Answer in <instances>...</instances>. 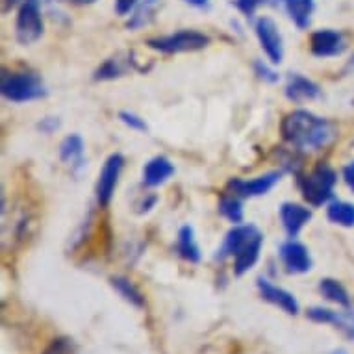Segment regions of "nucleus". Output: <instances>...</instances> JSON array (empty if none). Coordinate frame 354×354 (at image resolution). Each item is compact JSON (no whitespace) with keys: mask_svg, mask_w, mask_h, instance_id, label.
<instances>
[{"mask_svg":"<svg viewBox=\"0 0 354 354\" xmlns=\"http://www.w3.org/2000/svg\"><path fill=\"white\" fill-rule=\"evenodd\" d=\"M59 160L71 169H80L84 165V140L80 136L71 134L59 143Z\"/></svg>","mask_w":354,"mask_h":354,"instance_id":"nucleus-16","label":"nucleus"},{"mask_svg":"<svg viewBox=\"0 0 354 354\" xmlns=\"http://www.w3.org/2000/svg\"><path fill=\"white\" fill-rule=\"evenodd\" d=\"M256 37L260 41L261 50L266 53L273 65L282 64L284 59V39L279 26L271 17H260L256 21Z\"/></svg>","mask_w":354,"mask_h":354,"instance_id":"nucleus-8","label":"nucleus"},{"mask_svg":"<svg viewBox=\"0 0 354 354\" xmlns=\"http://www.w3.org/2000/svg\"><path fill=\"white\" fill-rule=\"evenodd\" d=\"M174 174V165L165 156H154L145 163L143 169V184L149 187L162 186Z\"/></svg>","mask_w":354,"mask_h":354,"instance_id":"nucleus-15","label":"nucleus"},{"mask_svg":"<svg viewBox=\"0 0 354 354\" xmlns=\"http://www.w3.org/2000/svg\"><path fill=\"white\" fill-rule=\"evenodd\" d=\"M310 219H312V212L306 206L297 203H284L280 206V221L290 238H297V234L306 227Z\"/></svg>","mask_w":354,"mask_h":354,"instance_id":"nucleus-13","label":"nucleus"},{"mask_svg":"<svg viewBox=\"0 0 354 354\" xmlns=\"http://www.w3.org/2000/svg\"><path fill=\"white\" fill-rule=\"evenodd\" d=\"M176 250L189 263H198L201 261V249H198L197 239H195V230L189 225H186V227H182L178 230Z\"/></svg>","mask_w":354,"mask_h":354,"instance_id":"nucleus-17","label":"nucleus"},{"mask_svg":"<svg viewBox=\"0 0 354 354\" xmlns=\"http://www.w3.org/2000/svg\"><path fill=\"white\" fill-rule=\"evenodd\" d=\"M219 212L223 217H227L230 223L239 225L243 221V204L239 201V197L230 195V197H223L219 201Z\"/></svg>","mask_w":354,"mask_h":354,"instance_id":"nucleus-23","label":"nucleus"},{"mask_svg":"<svg viewBox=\"0 0 354 354\" xmlns=\"http://www.w3.org/2000/svg\"><path fill=\"white\" fill-rule=\"evenodd\" d=\"M332 325L339 328L348 339H354V302L345 308V312H336L334 314Z\"/></svg>","mask_w":354,"mask_h":354,"instance_id":"nucleus-25","label":"nucleus"},{"mask_svg":"<svg viewBox=\"0 0 354 354\" xmlns=\"http://www.w3.org/2000/svg\"><path fill=\"white\" fill-rule=\"evenodd\" d=\"M128 67H130V64H128V62H122L119 56H117V58H110V59H106L104 64L95 71L93 78L100 82L115 80V78H119V76H122L124 73H127Z\"/></svg>","mask_w":354,"mask_h":354,"instance_id":"nucleus-22","label":"nucleus"},{"mask_svg":"<svg viewBox=\"0 0 354 354\" xmlns=\"http://www.w3.org/2000/svg\"><path fill=\"white\" fill-rule=\"evenodd\" d=\"M138 4V0H115L117 15H128Z\"/></svg>","mask_w":354,"mask_h":354,"instance_id":"nucleus-31","label":"nucleus"},{"mask_svg":"<svg viewBox=\"0 0 354 354\" xmlns=\"http://www.w3.org/2000/svg\"><path fill=\"white\" fill-rule=\"evenodd\" d=\"M343 180L347 184L354 193V162H348L345 167H343Z\"/></svg>","mask_w":354,"mask_h":354,"instance_id":"nucleus-33","label":"nucleus"},{"mask_svg":"<svg viewBox=\"0 0 354 354\" xmlns=\"http://www.w3.org/2000/svg\"><path fill=\"white\" fill-rule=\"evenodd\" d=\"M119 121L128 127L130 130H136V132H147V122L145 119H141L140 115H136L132 111H119Z\"/></svg>","mask_w":354,"mask_h":354,"instance_id":"nucleus-28","label":"nucleus"},{"mask_svg":"<svg viewBox=\"0 0 354 354\" xmlns=\"http://www.w3.org/2000/svg\"><path fill=\"white\" fill-rule=\"evenodd\" d=\"M334 314H336L334 310H328V308L323 306H314L306 312L308 319L314 321V323H321V325H332Z\"/></svg>","mask_w":354,"mask_h":354,"instance_id":"nucleus-26","label":"nucleus"},{"mask_svg":"<svg viewBox=\"0 0 354 354\" xmlns=\"http://www.w3.org/2000/svg\"><path fill=\"white\" fill-rule=\"evenodd\" d=\"M122 167H124V158L119 152H115V154L108 156V160H106L102 169H100L99 180H97V186H95V195H97V203L102 208L108 206L111 203V198H113Z\"/></svg>","mask_w":354,"mask_h":354,"instance_id":"nucleus-7","label":"nucleus"},{"mask_svg":"<svg viewBox=\"0 0 354 354\" xmlns=\"http://www.w3.org/2000/svg\"><path fill=\"white\" fill-rule=\"evenodd\" d=\"M187 4H192V6H197V8H204L208 4V0H186Z\"/></svg>","mask_w":354,"mask_h":354,"instance_id":"nucleus-34","label":"nucleus"},{"mask_svg":"<svg viewBox=\"0 0 354 354\" xmlns=\"http://www.w3.org/2000/svg\"><path fill=\"white\" fill-rule=\"evenodd\" d=\"M310 48H312V54L317 56V58H334V56L343 54V50L347 48V43H345V37H343L342 32L325 28L317 30L312 35Z\"/></svg>","mask_w":354,"mask_h":354,"instance_id":"nucleus-11","label":"nucleus"},{"mask_svg":"<svg viewBox=\"0 0 354 354\" xmlns=\"http://www.w3.org/2000/svg\"><path fill=\"white\" fill-rule=\"evenodd\" d=\"M19 0H2V6H4V12H8L10 8H13L17 4Z\"/></svg>","mask_w":354,"mask_h":354,"instance_id":"nucleus-35","label":"nucleus"},{"mask_svg":"<svg viewBox=\"0 0 354 354\" xmlns=\"http://www.w3.org/2000/svg\"><path fill=\"white\" fill-rule=\"evenodd\" d=\"M158 2H160V0H143L140 4V8H138L134 15H132V19L128 21V28L136 30L149 24V21H151L152 15H154V10H156Z\"/></svg>","mask_w":354,"mask_h":354,"instance_id":"nucleus-24","label":"nucleus"},{"mask_svg":"<svg viewBox=\"0 0 354 354\" xmlns=\"http://www.w3.org/2000/svg\"><path fill=\"white\" fill-rule=\"evenodd\" d=\"M286 97L301 104L304 100H314L321 97V87L315 84L314 80H310L306 76L302 75H291L288 84H286Z\"/></svg>","mask_w":354,"mask_h":354,"instance_id":"nucleus-14","label":"nucleus"},{"mask_svg":"<svg viewBox=\"0 0 354 354\" xmlns=\"http://www.w3.org/2000/svg\"><path fill=\"white\" fill-rule=\"evenodd\" d=\"M58 127V119H54V117H47V119H43V121L39 122V130L41 132H45V134H53Z\"/></svg>","mask_w":354,"mask_h":354,"instance_id":"nucleus-32","label":"nucleus"},{"mask_svg":"<svg viewBox=\"0 0 354 354\" xmlns=\"http://www.w3.org/2000/svg\"><path fill=\"white\" fill-rule=\"evenodd\" d=\"M268 0H236V8H238L239 12L247 15V17H252L254 12L261 4H266Z\"/></svg>","mask_w":354,"mask_h":354,"instance_id":"nucleus-29","label":"nucleus"},{"mask_svg":"<svg viewBox=\"0 0 354 354\" xmlns=\"http://www.w3.org/2000/svg\"><path fill=\"white\" fill-rule=\"evenodd\" d=\"M43 34L39 0H23L15 23V37L21 45H32Z\"/></svg>","mask_w":354,"mask_h":354,"instance_id":"nucleus-6","label":"nucleus"},{"mask_svg":"<svg viewBox=\"0 0 354 354\" xmlns=\"http://www.w3.org/2000/svg\"><path fill=\"white\" fill-rule=\"evenodd\" d=\"M337 182L336 171L328 165H317L301 180L302 197L310 206H323L334 195V186Z\"/></svg>","mask_w":354,"mask_h":354,"instance_id":"nucleus-4","label":"nucleus"},{"mask_svg":"<svg viewBox=\"0 0 354 354\" xmlns=\"http://www.w3.org/2000/svg\"><path fill=\"white\" fill-rule=\"evenodd\" d=\"M0 93L10 102H32L47 97V87L35 73H4L0 82Z\"/></svg>","mask_w":354,"mask_h":354,"instance_id":"nucleus-3","label":"nucleus"},{"mask_svg":"<svg viewBox=\"0 0 354 354\" xmlns=\"http://www.w3.org/2000/svg\"><path fill=\"white\" fill-rule=\"evenodd\" d=\"M282 178V171H271V173L260 174L252 180H243V178H232L228 182V189L232 195L239 198H254L268 195Z\"/></svg>","mask_w":354,"mask_h":354,"instance_id":"nucleus-9","label":"nucleus"},{"mask_svg":"<svg viewBox=\"0 0 354 354\" xmlns=\"http://www.w3.org/2000/svg\"><path fill=\"white\" fill-rule=\"evenodd\" d=\"M254 69H256V75L260 76L261 80L269 82V84H273V82L279 80V75H277L274 71L269 69V67L266 64H261V62H256Z\"/></svg>","mask_w":354,"mask_h":354,"instance_id":"nucleus-30","label":"nucleus"},{"mask_svg":"<svg viewBox=\"0 0 354 354\" xmlns=\"http://www.w3.org/2000/svg\"><path fill=\"white\" fill-rule=\"evenodd\" d=\"M258 286V291H260V297L263 301L271 302L274 306H279L280 310H284L286 314L297 315L301 312V306L290 291H286L284 288H279V286L271 284L268 279H258L256 282Z\"/></svg>","mask_w":354,"mask_h":354,"instance_id":"nucleus-12","label":"nucleus"},{"mask_svg":"<svg viewBox=\"0 0 354 354\" xmlns=\"http://www.w3.org/2000/svg\"><path fill=\"white\" fill-rule=\"evenodd\" d=\"M319 291L321 295L325 297L326 301L336 302L339 306L347 308L351 304V297H348L347 290L343 288L337 280L334 279H323L319 282Z\"/></svg>","mask_w":354,"mask_h":354,"instance_id":"nucleus-21","label":"nucleus"},{"mask_svg":"<svg viewBox=\"0 0 354 354\" xmlns=\"http://www.w3.org/2000/svg\"><path fill=\"white\" fill-rule=\"evenodd\" d=\"M330 354H347V351H343V348H336V351H332Z\"/></svg>","mask_w":354,"mask_h":354,"instance_id":"nucleus-37","label":"nucleus"},{"mask_svg":"<svg viewBox=\"0 0 354 354\" xmlns=\"http://www.w3.org/2000/svg\"><path fill=\"white\" fill-rule=\"evenodd\" d=\"M147 45L152 50H158L162 54H182L203 50L209 45V37L197 30H180L171 35H162V37H152L147 41Z\"/></svg>","mask_w":354,"mask_h":354,"instance_id":"nucleus-5","label":"nucleus"},{"mask_svg":"<svg viewBox=\"0 0 354 354\" xmlns=\"http://www.w3.org/2000/svg\"><path fill=\"white\" fill-rule=\"evenodd\" d=\"M326 217L337 227H354V204L345 203V201H334L326 208Z\"/></svg>","mask_w":354,"mask_h":354,"instance_id":"nucleus-18","label":"nucleus"},{"mask_svg":"<svg viewBox=\"0 0 354 354\" xmlns=\"http://www.w3.org/2000/svg\"><path fill=\"white\" fill-rule=\"evenodd\" d=\"M261 245H263V234L260 232V228L254 225H236L225 236L215 258L217 260L232 258L234 274L241 277L254 268V263L260 258Z\"/></svg>","mask_w":354,"mask_h":354,"instance_id":"nucleus-2","label":"nucleus"},{"mask_svg":"<svg viewBox=\"0 0 354 354\" xmlns=\"http://www.w3.org/2000/svg\"><path fill=\"white\" fill-rule=\"evenodd\" d=\"M280 258L288 273L293 274H304L312 269V256L310 250L297 241L295 238L288 239L284 243L280 245Z\"/></svg>","mask_w":354,"mask_h":354,"instance_id":"nucleus-10","label":"nucleus"},{"mask_svg":"<svg viewBox=\"0 0 354 354\" xmlns=\"http://www.w3.org/2000/svg\"><path fill=\"white\" fill-rule=\"evenodd\" d=\"M280 132L282 138L299 151H319L336 140L334 124L308 110L290 111L282 119Z\"/></svg>","mask_w":354,"mask_h":354,"instance_id":"nucleus-1","label":"nucleus"},{"mask_svg":"<svg viewBox=\"0 0 354 354\" xmlns=\"http://www.w3.org/2000/svg\"><path fill=\"white\" fill-rule=\"evenodd\" d=\"M73 4H78V6H86V4H93L97 0H71Z\"/></svg>","mask_w":354,"mask_h":354,"instance_id":"nucleus-36","label":"nucleus"},{"mask_svg":"<svg viewBox=\"0 0 354 354\" xmlns=\"http://www.w3.org/2000/svg\"><path fill=\"white\" fill-rule=\"evenodd\" d=\"M282 2H286V4H288V2H291V0H282Z\"/></svg>","mask_w":354,"mask_h":354,"instance_id":"nucleus-38","label":"nucleus"},{"mask_svg":"<svg viewBox=\"0 0 354 354\" xmlns=\"http://www.w3.org/2000/svg\"><path fill=\"white\" fill-rule=\"evenodd\" d=\"M43 354H76V347L69 337H58L48 345Z\"/></svg>","mask_w":354,"mask_h":354,"instance_id":"nucleus-27","label":"nucleus"},{"mask_svg":"<svg viewBox=\"0 0 354 354\" xmlns=\"http://www.w3.org/2000/svg\"><path fill=\"white\" fill-rule=\"evenodd\" d=\"M286 6H288V13H290L291 21L297 24V28H308L315 8L314 0H291Z\"/></svg>","mask_w":354,"mask_h":354,"instance_id":"nucleus-19","label":"nucleus"},{"mask_svg":"<svg viewBox=\"0 0 354 354\" xmlns=\"http://www.w3.org/2000/svg\"><path fill=\"white\" fill-rule=\"evenodd\" d=\"M110 282L111 286H113V290H115L117 293L124 299V301L130 302L132 306L136 308L145 306V297L141 295V291L138 290L130 280L124 279V277H111Z\"/></svg>","mask_w":354,"mask_h":354,"instance_id":"nucleus-20","label":"nucleus"}]
</instances>
